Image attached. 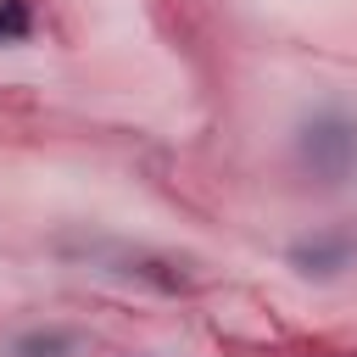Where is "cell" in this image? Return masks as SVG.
Returning a JSON list of instances; mask_svg holds the SVG:
<instances>
[{
	"label": "cell",
	"instance_id": "1",
	"mask_svg": "<svg viewBox=\"0 0 357 357\" xmlns=\"http://www.w3.org/2000/svg\"><path fill=\"white\" fill-rule=\"evenodd\" d=\"M296 167L324 190L351 184L357 178V117L351 112H312L296 128Z\"/></svg>",
	"mask_w": 357,
	"mask_h": 357
},
{
	"label": "cell",
	"instance_id": "2",
	"mask_svg": "<svg viewBox=\"0 0 357 357\" xmlns=\"http://www.w3.org/2000/svg\"><path fill=\"white\" fill-rule=\"evenodd\" d=\"M290 268L307 273V279H340L346 268H357V229L335 223V229H318L307 240L290 245Z\"/></svg>",
	"mask_w": 357,
	"mask_h": 357
},
{
	"label": "cell",
	"instance_id": "3",
	"mask_svg": "<svg viewBox=\"0 0 357 357\" xmlns=\"http://www.w3.org/2000/svg\"><path fill=\"white\" fill-rule=\"evenodd\" d=\"M73 346H78L73 329H28V335L11 340L6 357H73Z\"/></svg>",
	"mask_w": 357,
	"mask_h": 357
},
{
	"label": "cell",
	"instance_id": "4",
	"mask_svg": "<svg viewBox=\"0 0 357 357\" xmlns=\"http://www.w3.org/2000/svg\"><path fill=\"white\" fill-rule=\"evenodd\" d=\"M28 28H33V17H28V0H0V45H11V39H28Z\"/></svg>",
	"mask_w": 357,
	"mask_h": 357
}]
</instances>
